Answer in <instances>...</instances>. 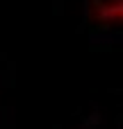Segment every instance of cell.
I'll list each match as a JSON object with an SVG mask.
<instances>
[{"label": "cell", "mask_w": 123, "mask_h": 129, "mask_svg": "<svg viewBox=\"0 0 123 129\" xmlns=\"http://www.w3.org/2000/svg\"><path fill=\"white\" fill-rule=\"evenodd\" d=\"M89 23L94 27H114L123 23V0H91Z\"/></svg>", "instance_id": "obj_1"}]
</instances>
